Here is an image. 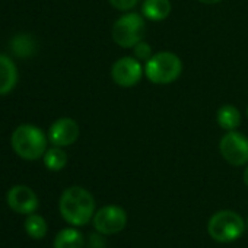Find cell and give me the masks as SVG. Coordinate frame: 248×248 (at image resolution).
Returning a JSON list of instances; mask_svg holds the SVG:
<instances>
[{
    "instance_id": "12",
    "label": "cell",
    "mask_w": 248,
    "mask_h": 248,
    "mask_svg": "<svg viewBox=\"0 0 248 248\" xmlns=\"http://www.w3.org/2000/svg\"><path fill=\"white\" fill-rule=\"evenodd\" d=\"M171 14L170 0H145L142 5V15L151 21H164Z\"/></svg>"
},
{
    "instance_id": "14",
    "label": "cell",
    "mask_w": 248,
    "mask_h": 248,
    "mask_svg": "<svg viewBox=\"0 0 248 248\" xmlns=\"http://www.w3.org/2000/svg\"><path fill=\"white\" fill-rule=\"evenodd\" d=\"M83 235L73 228H66L56 235L54 248H83Z\"/></svg>"
},
{
    "instance_id": "17",
    "label": "cell",
    "mask_w": 248,
    "mask_h": 248,
    "mask_svg": "<svg viewBox=\"0 0 248 248\" xmlns=\"http://www.w3.org/2000/svg\"><path fill=\"white\" fill-rule=\"evenodd\" d=\"M35 41L31 35H16L12 40V50L18 57H30L35 51Z\"/></svg>"
},
{
    "instance_id": "15",
    "label": "cell",
    "mask_w": 248,
    "mask_h": 248,
    "mask_svg": "<svg viewBox=\"0 0 248 248\" xmlns=\"http://www.w3.org/2000/svg\"><path fill=\"white\" fill-rule=\"evenodd\" d=\"M43 159H44V165L50 171H60L67 164V155L59 146H54L51 149H47L46 154H44V156H43Z\"/></svg>"
},
{
    "instance_id": "11",
    "label": "cell",
    "mask_w": 248,
    "mask_h": 248,
    "mask_svg": "<svg viewBox=\"0 0 248 248\" xmlns=\"http://www.w3.org/2000/svg\"><path fill=\"white\" fill-rule=\"evenodd\" d=\"M18 80V70L15 63L8 57L0 54V95L9 93Z\"/></svg>"
},
{
    "instance_id": "20",
    "label": "cell",
    "mask_w": 248,
    "mask_h": 248,
    "mask_svg": "<svg viewBox=\"0 0 248 248\" xmlns=\"http://www.w3.org/2000/svg\"><path fill=\"white\" fill-rule=\"evenodd\" d=\"M200 3H204V5H215V3H219L220 0H199Z\"/></svg>"
},
{
    "instance_id": "22",
    "label": "cell",
    "mask_w": 248,
    "mask_h": 248,
    "mask_svg": "<svg viewBox=\"0 0 248 248\" xmlns=\"http://www.w3.org/2000/svg\"><path fill=\"white\" fill-rule=\"evenodd\" d=\"M247 117H248V107H247Z\"/></svg>"
},
{
    "instance_id": "7",
    "label": "cell",
    "mask_w": 248,
    "mask_h": 248,
    "mask_svg": "<svg viewBox=\"0 0 248 248\" xmlns=\"http://www.w3.org/2000/svg\"><path fill=\"white\" fill-rule=\"evenodd\" d=\"M219 151L228 164L233 167L245 165L248 162V138L235 130L228 132L220 139Z\"/></svg>"
},
{
    "instance_id": "8",
    "label": "cell",
    "mask_w": 248,
    "mask_h": 248,
    "mask_svg": "<svg viewBox=\"0 0 248 248\" xmlns=\"http://www.w3.org/2000/svg\"><path fill=\"white\" fill-rule=\"evenodd\" d=\"M143 67L136 57H123L112 64L111 78L115 85L123 88H132L142 79Z\"/></svg>"
},
{
    "instance_id": "3",
    "label": "cell",
    "mask_w": 248,
    "mask_h": 248,
    "mask_svg": "<svg viewBox=\"0 0 248 248\" xmlns=\"http://www.w3.org/2000/svg\"><path fill=\"white\" fill-rule=\"evenodd\" d=\"M183 72V63L180 57L170 51H161L154 54L145 64L146 78L156 85H168L180 78Z\"/></svg>"
},
{
    "instance_id": "21",
    "label": "cell",
    "mask_w": 248,
    "mask_h": 248,
    "mask_svg": "<svg viewBox=\"0 0 248 248\" xmlns=\"http://www.w3.org/2000/svg\"><path fill=\"white\" fill-rule=\"evenodd\" d=\"M244 183H245V186L248 187V165H247V168H245V171H244Z\"/></svg>"
},
{
    "instance_id": "9",
    "label": "cell",
    "mask_w": 248,
    "mask_h": 248,
    "mask_svg": "<svg viewBox=\"0 0 248 248\" xmlns=\"http://www.w3.org/2000/svg\"><path fill=\"white\" fill-rule=\"evenodd\" d=\"M79 138V126L73 118L62 117L56 120L48 130V139L54 146L64 148L73 145Z\"/></svg>"
},
{
    "instance_id": "1",
    "label": "cell",
    "mask_w": 248,
    "mask_h": 248,
    "mask_svg": "<svg viewBox=\"0 0 248 248\" xmlns=\"http://www.w3.org/2000/svg\"><path fill=\"white\" fill-rule=\"evenodd\" d=\"M59 209L67 223L82 226L93 217L95 200L88 190L75 186L63 191L59 202Z\"/></svg>"
},
{
    "instance_id": "23",
    "label": "cell",
    "mask_w": 248,
    "mask_h": 248,
    "mask_svg": "<svg viewBox=\"0 0 248 248\" xmlns=\"http://www.w3.org/2000/svg\"><path fill=\"white\" fill-rule=\"evenodd\" d=\"M247 228H248V219H247Z\"/></svg>"
},
{
    "instance_id": "18",
    "label": "cell",
    "mask_w": 248,
    "mask_h": 248,
    "mask_svg": "<svg viewBox=\"0 0 248 248\" xmlns=\"http://www.w3.org/2000/svg\"><path fill=\"white\" fill-rule=\"evenodd\" d=\"M152 56H154V54H152V48H151V46H149L148 43H145L143 40L135 46V57H136L139 62H140V60L148 62Z\"/></svg>"
},
{
    "instance_id": "19",
    "label": "cell",
    "mask_w": 248,
    "mask_h": 248,
    "mask_svg": "<svg viewBox=\"0 0 248 248\" xmlns=\"http://www.w3.org/2000/svg\"><path fill=\"white\" fill-rule=\"evenodd\" d=\"M138 2L139 0H109L112 8H115L117 11H123V12L133 9L138 5Z\"/></svg>"
},
{
    "instance_id": "16",
    "label": "cell",
    "mask_w": 248,
    "mask_h": 248,
    "mask_svg": "<svg viewBox=\"0 0 248 248\" xmlns=\"http://www.w3.org/2000/svg\"><path fill=\"white\" fill-rule=\"evenodd\" d=\"M25 231L34 239H41L47 235V222L40 215H28L25 219Z\"/></svg>"
},
{
    "instance_id": "4",
    "label": "cell",
    "mask_w": 248,
    "mask_h": 248,
    "mask_svg": "<svg viewBox=\"0 0 248 248\" xmlns=\"http://www.w3.org/2000/svg\"><path fill=\"white\" fill-rule=\"evenodd\" d=\"M245 229V222L233 210H220L215 213L207 223V233L216 242L236 241Z\"/></svg>"
},
{
    "instance_id": "5",
    "label": "cell",
    "mask_w": 248,
    "mask_h": 248,
    "mask_svg": "<svg viewBox=\"0 0 248 248\" xmlns=\"http://www.w3.org/2000/svg\"><path fill=\"white\" fill-rule=\"evenodd\" d=\"M145 21L139 14H126L120 16L112 27V40L123 48H132L143 40Z\"/></svg>"
},
{
    "instance_id": "13",
    "label": "cell",
    "mask_w": 248,
    "mask_h": 248,
    "mask_svg": "<svg viewBox=\"0 0 248 248\" xmlns=\"http://www.w3.org/2000/svg\"><path fill=\"white\" fill-rule=\"evenodd\" d=\"M217 124L226 132H232L238 129V126L241 124V114L238 108H235L231 104L222 105L217 109Z\"/></svg>"
},
{
    "instance_id": "2",
    "label": "cell",
    "mask_w": 248,
    "mask_h": 248,
    "mask_svg": "<svg viewBox=\"0 0 248 248\" xmlns=\"http://www.w3.org/2000/svg\"><path fill=\"white\" fill-rule=\"evenodd\" d=\"M11 142L15 154L27 161L40 159L47 151V138L44 132L32 124H22L16 127Z\"/></svg>"
},
{
    "instance_id": "6",
    "label": "cell",
    "mask_w": 248,
    "mask_h": 248,
    "mask_svg": "<svg viewBox=\"0 0 248 248\" xmlns=\"http://www.w3.org/2000/svg\"><path fill=\"white\" fill-rule=\"evenodd\" d=\"M93 228L102 235H114L124 229L127 223V215L123 207L109 204L101 207L93 215Z\"/></svg>"
},
{
    "instance_id": "10",
    "label": "cell",
    "mask_w": 248,
    "mask_h": 248,
    "mask_svg": "<svg viewBox=\"0 0 248 248\" xmlns=\"http://www.w3.org/2000/svg\"><path fill=\"white\" fill-rule=\"evenodd\" d=\"M6 200L9 207L21 215H31L38 209V197L27 186L12 187L8 191Z\"/></svg>"
}]
</instances>
